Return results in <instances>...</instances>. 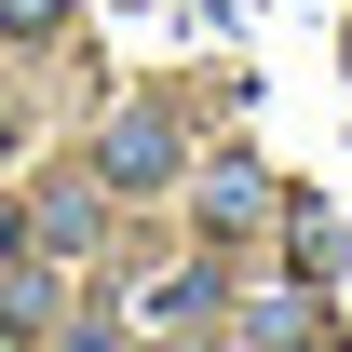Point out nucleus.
Returning <instances> with one entry per match:
<instances>
[{
  "label": "nucleus",
  "instance_id": "f257e3e1",
  "mask_svg": "<svg viewBox=\"0 0 352 352\" xmlns=\"http://www.w3.org/2000/svg\"><path fill=\"white\" fill-rule=\"evenodd\" d=\"M41 14H54V0H0V28H41Z\"/></svg>",
  "mask_w": 352,
  "mask_h": 352
}]
</instances>
